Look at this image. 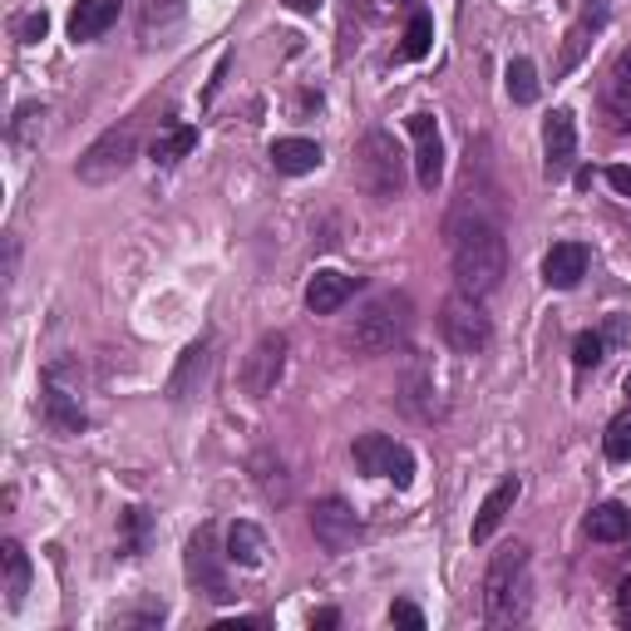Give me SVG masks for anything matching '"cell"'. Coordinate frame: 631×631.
<instances>
[{
	"label": "cell",
	"instance_id": "25",
	"mask_svg": "<svg viewBox=\"0 0 631 631\" xmlns=\"http://www.w3.org/2000/svg\"><path fill=\"white\" fill-rule=\"evenodd\" d=\"M262 557H267V533H262L257 523H232V533H227V563L237 567H262Z\"/></svg>",
	"mask_w": 631,
	"mask_h": 631
},
{
	"label": "cell",
	"instance_id": "19",
	"mask_svg": "<svg viewBox=\"0 0 631 631\" xmlns=\"http://www.w3.org/2000/svg\"><path fill=\"white\" fill-rule=\"evenodd\" d=\"M355 287H361V277H345V272H316L311 287H306L311 316H336V311L355 296Z\"/></svg>",
	"mask_w": 631,
	"mask_h": 631
},
{
	"label": "cell",
	"instance_id": "22",
	"mask_svg": "<svg viewBox=\"0 0 631 631\" xmlns=\"http://www.w3.org/2000/svg\"><path fill=\"white\" fill-rule=\"evenodd\" d=\"M118 21V0H79L75 15H70V40L89 45Z\"/></svg>",
	"mask_w": 631,
	"mask_h": 631
},
{
	"label": "cell",
	"instance_id": "27",
	"mask_svg": "<svg viewBox=\"0 0 631 631\" xmlns=\"http://www.w3.org/2000/svg\"><path fill=\"white\" fill-rule=\"evenodd\" d=\"M252 474H257L262 493H267L272 503H287V493H291V479H287V464H281L277 454H272V450H262L257 459H252Z\"/></svg>",
	"mask_w": 631,
	"mask_h": 631
},
{
	"label": "cell",
	"instance_id": "38",
	"mask_svg": "<svg viewBox=\"0 0 631 631\" xmlns=\"http://www.w3.org/2000/svg\"><path fill=\"white\" fill-rule=\"evenodd\" d=\"M607 182H611V193H617V198H631V168H621V163H617V168H607Z\"/></svg>",
	"mask_w": 631,
	"mask_h": 631
},
{
	"label": "cell",
	"instance_id": "28",
	"mask_svg": "<svg viewBox=\"0 0 631 631\" xmlns=\"http://www.w3.org/2000/svg\"><path fill=\"white\" fill-rule=\"evenodd\" d=\"M188 15V0H143V15H139V30L143 40H153V30H173V25Z\"/></svg>",
	"mask_w": 631,
	"mask_h": 631
},
{
	"label": "cell",
	"instance_id": "32",
	"mask_svg": "<svg viewBox=\"0 0 631 631\" xmlns=\"http://www.w3.org/2000/svg\"><path fill=\"white\" fill-rule=\"evenodd\" d=\"M602 450H607L611 464H627V459H631V409H621V415L607 425V439H602Z\"/></svg>",
	"mask_w": 631,
	"mask_h": 631
},
{
	"label": "cell",
	"instance_id": "37",
	"mask_svg": "<svg viewBox=\"0 0 631 631\" xmlns=\"http://www.w3.org/2000/svg\"><path fill=\"white\" fill-rule=\"evenodd\" d=\"M617 621H621V627H631V572L621 578V588H617Z\"/></svg>",
	"mask_w": 631,
	"mask_h": 631
},
{
	"label": "cell",
	"instance_id": "29",
	"mask_svg": "<svg viewBox=\"0 0 631 631\" xmlns=\"http://www.w3.org/2000/svg\"><path fill=\"white\" fill-rule=\"evenodd\" d=\"M45 134V104H21L11 118V143L15 149H35Z\"/></svg>",
	"mask_w": 631,
	"mask_h": 631
},
{
	"label": "cell",
	"instance_id": "12",
	"mask_svg": "<svg viewBox=\"0 0 631 631\" xmlns=\"http://www.w3.org/2000/svg\"><path fill=\"white\" fill-rule=\"evenodd\" d=\"M400 405L415 419H434L439 415V390H434V365L425 355H409L405 375H400Z\"/></svg>",
	"mask_w": 631,
	"mask_h": 631
},
{
	"label": "cell",
	"instance_id": "10",
	"mask_svg": "<svg viewBox=\"0 0 631 631\" xmlns=\"http://www.w3.org/2000/svg\"><path fill=\"white\" fill-rule=\"evenodd\" d=\"M311 533H316V543L326 553H351L361 543V518H355V508L345 499H321L311 508Z\"/></svg>",
	"mask_w": 631,
	"mask_h": 631
},
{
	"label": "cell",
	"instance_id": "34",
	"mask_svg": "<svg viewBox=\"0 0 631 631\" xmlns=\"http://www.w3.org/2000/svg\"><path fill=\"white\" fill-rule=\"evenodd\" d=\"M572 361H578V370H592V365H602V336L597 331H582L578 341H572Z\"/></svg>",
	"mask_w": 631,
	"mask_h": 631
},
{
	"label": "cell",
	"instance_id": "16",
	"mask_svg": "<svg viewBox=\"0 0 631 631\" xmlns=\"http://www.w3.org/2000/svg\"><path fill=\"white\" fill-rule=\"evenodd\" d=\"M602 114L617 134H631V50L617 54V65L607 70V85H602Z\"/></svg>",
	"mask_w": 631,
	"mask_h": 631
},
{
	"label": "cell",
	"instance_id": "15",
	"mask_svg": "<svg viewBox=\"0 0 631 631\" xmlns=\"http://www.w3.org/2000/svg\"><path fill=\"white\" fill-rule=\"evenodd\" d=\"M207 365H213V336L193 341L188 351L178 355V365H173V375H168V400H173V405H182V400L198 395V386L207 380Z\"/></svg>",
	"mask_w": 631,
	"mask_h": 631
},
{
	"label": "cell",
	"instance_id": "2",
	"mask_svg": "<svg viewBox=\"0 0 631 631\" xmlns=\"http://www.w3.org/2000/svg\"><path fill=\"white\" fill-rule=\"evenodd\" d=\"M528 617V547L508 543L493 553L489 572H483V621L489 627H514Z\"/></svg>",
	"mask_w": 631,
	"mask_h": 631
},
{
	"label": "cell",
	"instance_id": "33",
	"mask_svg": "<svg viewBox=\"0 0 631 631\" xmlns=\"http://www.w3.org/2000/svg\"><path fill=\"white\" fill-rule=\"evenodd\" d=\"M143 538H149V514L143 508H124V553H143Z\"/></svg>",
	"mask_w": 631,
	"mask_h": 631
},
{
	"label": "cell",
	"instance_id": "9",
	"mask_svg": "<svg viewBox=\"0 0 631 631\" xmlns=\"http://www.w3.org/2000/svg\"><path fill=\"white\" fill-rule=\"evenodd\" d=\"M281 375H287V336L281 331H267L242 361V390L252 400H267L272 390L281 386Z\"/></svg>",
	"mask_w": 631,
	"mask_h": 631
},
{
	"label": "cell",
	"instance_id": "40",
	"mask_svg": "<svg viewBox=\"0 0 631 631\" xmlns=\"http://www.w3.org/2000/svg\"><path fill=\"white\" fill-rule=\"evenodd\" d=\"M287 5H291L296 15H316V0H287Z\"/></svg>",
	"mask_w": 631,
	"mask_h": 631
},
{
	"label": "cell",
	"instance_id": "23",
	"mask_svg": "<svg viewBox=\"0 0 631 631\" xmlns=\"http://www.w3.org/2000/svg\"><path fill=\"white\" fill-rule=\"evenodd\" d=\"M588 538L592 543H627L631 538V508L627 503H597L588 514Z\"/></svg>",
	"mask_w": 631,
	"mask_h": 631
},
{
	"label": "cell",
	"instance_id": "5",
	"mask_svg": "<svg viewBox=\"0 0 631 631\" xmlns=\"http://www.w3.org/2000/svg\"><path fill=\"white\" fill-rule=\"evenodd\" d=\"M139 159V129L134 124H114L85 149V159L75 163L79 182H114L118 173H129V163Z\"/></svg>",
	"mask_w": 631,
	"mask_h": 631
},
{
	"label": "cell",
	"instance_id": "41",
	"mask_svg": "<svg viewBox=\"0 0 631 631\" xmlns=\"http://www.w3.org/2000/svg\"><path fill=\"white\" fill-rule=\"evenodd\" d=\"M627 395H631V375H627Z\"/></svg>",
	"mask_w": 631,
	"mask_h": 631
},
{
	"label": "cell",
	"instance_id": "3",
	"mask_svg": "<svg viewBox=\"0 0 631 631\" xmlns=\"http://www.w3.org/2000/svg\"><path fill=\"white\" fill-rule=\"evenodd\" d=\"M405 149L395 143V134L386 129H370L355 149V182H361V193L375 198V203H395L405 193Z\"/></svg>",
	"mask_w": 631,
	"mask_h": 631
},
{
	"label": "cell",
	"instance_id": "17",
	"mask_svg": "<svg viewBox=\"0 0 631 631\" xmlns=\"http://www.w3.org/2000/svg\"><path fill=\"white\" fill-rule=\"evenodd\" d=\"M518 493H523V483H518V474H508V479H499L489 489V499L479 503V518H474V543H489L493 533L503 528V518L514 514Z\"/></svg>",
	"mask_w": 631,
	"mask_h": 631
},
{
	"label": "cell",
	"instance_id": "30",
	"mask_svg": "<svg viewBox=\"0 0 631 631\" xmlns=\"http://www.w3.org/2000/svg\"><path fill=\"white\" fill-rule=\"evenodd\" d=\"M508 99L514 104H533L538 99V70H533V60H508Z\"/></svg>",
	"mask_w": 631,
	"mask_h": 631
},
{
	"label": "cell",
	"instance_id": "39",
	"mask_svg": "<svg viewBox=\"0 0 631 631\" xmlns=\"http://www.w3.org/2000/svg\"><path fill=\"white\" fill-rule=\"evenodd\" d=\"M336 621H341V611H336V607H321L316 617H311V627H336Z\"/></svg>",
	"mask_w": 631,
	"mask_h": 631
},
{
	"label": "cell",
	"instance_id": "7",
	"mask_svg": "<svg viewBox=\"0 0 631 631\" xmlns=\"http://www.w3.org/2000/svg\"><path fill=\"white\" fill-rule=\"evenodd\" d=\"M355 464H361V474H375V479H390L395 489H409V479H415V454L405 450V444H395L390 434H361L351 444Z\"/></svg>",
	"mask_w": 631,
	"mask_h": 631
},
{
	"label": "cell",
	"instance_id": "14",
	"mask_svg": "<svg viewBox=\"0 0 631 631\" xmlns=\"http://www.w3.org/2000/svg\"><path fill=\"white\" fill-rule=\"evenodd\" d=\"M45 419H50V429L54 434H85V425H89V415H85V405H79V390H70V386H60V375H45Z\"/></svg>",
	"mask_w": 631,
	"mask_h": 631
},
{
	"label": "cell",
	"instance_id": "36",
	"mask_svg": "<svg viewBox=\"0 0 631 631\" xmlns=\"http://www.w3.org/2000/svg\"><path fill=\"white\" fill-rule=\"evenodd\" d=\"M45 30H50V15L45 11H35V15H25L21 25H15V35H21L25 45H35V40H45Z\"/></svg>",
	"mask_w": 631,
	"mask_h": 631
},
{
	"label": "cell",
	"instance_id": "1",
	"mask_svg": "<svg viewBox=\"0 0 631 631\" xmlns=\"http://www.w3.org/2000/svg\"><path fill=\"white\" fill-rule=\"evenodd\" d=\"M450 257H454V281L469 296H489L499 291L503 272H508V247H503V227L483 198L464 193V203L450 217Z\"/></svg>",
	"mask_w": 631,
	"mask_h": 631
},
{
	"label": "cell",
	"instance_id": "18",
	"mask_svg": "<svg viewBox=\"0 0 631 631\" xmlns=\"http://www.w3.org/2000/svg\"><path fill=\"white\" fill-rule=\"evenodd\" d=\"M588 262H592V252L582 242H557L543 257V281L553 291H572L582 277H588Z\"/></svg>",
	"mask_w": 631,
	"mask_h": 631
},
{
	"label": "cell",
	"instance_id": "24",
	"mask_svg": "<svg viewBox=\"0 0 631 631\" xmlns=\"http://www.w3.org/2000/svg\"><path fill=\"white\" fill-rule=\"evenodd\" d=\"M0 563H5V602L21 607L25 592H30V553H25L15 538H5V543H0Z\"/></svg>",
	"mask_w": 631,
	"mask_h": 631
},
{
	"label": "cell",
	"instance_id": "21",
	"mask_svg": "<svg viewBox=\"0 0 631 631\" xmlns=\"http://www.w3.org/2000/svg\"><path fill=\"white\" fill-rule=\"evenodd\" d=\"M272 168L287 178H306L321 168V143L316 139H277L272 143Z\"/></svg>",
	"mask_w": 631,
	"mask_h": 631
},
{
	"label": "cell",
	"instance_id": "11",
	"mask_svg": "<svg viewBox=\"0 0 631 631\" xmlns=\"http://www.w3.org/2000/svg\"><path fill=\"white\" fill-rule=\"evenodd\" d=\"M409 139H415V178L425 193H434L444 178V139H439L434 114H409Z\"/></svg>",
	"mask_w": 631,
	"mask_h": 631
},
{
	"label": "cell",
	"instance_id": "35",
	"mask_svg": "<svg viewBox=\"0 0 631 631\" xmlns=\"http://www.w3.org/2000/svg\"><path fill=\"white\" fill-rule=\"evenodd\" d=\"M390 627H409V631H425V611L415 602H395L390 607Z\"/></svg>",
	"mask_w": 631,
	"mask_h": 631
},
{
	"label": "cell",
	"instance_id": "26",
	"mask_svg": "<svg viewBox=\"0 0 631 631\" xmlns=\"http://www.w3.org/2000/svg\"><path fill=\"white\" fill-rule=\"evenodd\" d=\"M193 149H198V129H188V124H168V129L153 139V163H159V168H173V163L188 159Z\"/></svg>",
	"mask_w": 631,
	"mask_h": 631
},
{
	"label": "cell",
	"instance_id": "6",
	"mask_svg": "<svg viewBox=\"0 0 631 631\" xmlns=\"http://www.w3.org/2000/svg\"><path fill=\"white\" fill-rule=\"evenodd\" d=\"M439 331H444V341H450L459 355H479L483 345L493 341L489 311H483L479 296H469V291H454V296L444 301V311H439Z\"/></svg>",
	"mask_w": 631,
	"mask_h": 631
},
{
	"label": "cell",
	"instance_id": "20",
	"mask_svg": "<svg viewBox=\"0 0 631 631\" xmlns=\"http://www.w3.org/2000/svg\"><path fill=\"white\" fill-rule=\"evenodd\" d=\"M602 21H607V0H592L588 11L572 21V30H567V40H563V54H557V70H578V60L588 54V45H592V35L602 30Z\"/></svg>",
	"mask_w": 631,
	"mask_h": 631
},
{
	"label": "cell",
	"instance_id": "13",
	"mask_svg": "<svg viewBox=\"0 0 631 631\" xmlns=\"http://www.w3.org/2000/svg\"><path fill=\"white\" fill-rule=\"evenodd\" d=\"M543 149H547V178H567L572 159H578V118H572V109H553L547 114Z\"/></svg>",
	"mask_w": 631,
	"mask_h": 631
},
{
	"label": "cell",
	"instance_id": "8",
	"mask_svg": "<svg viewBox=\"0 0 631 631\" xmlns=\"http://www.w3.org/2000/svg\"><path fill=\"white\" fill-rule=\"evenodd\" d=\"M223 557L217 553V528L203 523L193 533V543H188V582H193V592H203L207 602H232V588H227V572H223Z\"/></svg>",
	"mask_w": 631,
	"mask_h": 631
},
{
	"label": "cell",
	"instance_id": "4",
	"mask_svg": "<svg viewBox=\"0 0 631 631\" xmlns=\"http://www.w3.org/2000/svg\"><path fill=\"white\" fill-rule=\"evenodd\" d=\"M405 331H409V301L400 291H386V296H375L370 306L361 311V321L351 331V345L361 355H390L405 345Z\"/></svg>",
	"mask_w": 631,
	"mask_h": 631
},
{
	"label": "cell",
	"instance_id": "31",
	"mask_svg": "<svg viewBox=\"0 0 631 631\" xmlns=\"http://www.w3.org/2000/svg\"><path fill=\"white\" fill-rule=\"evenodd\" d=\"M429 45H434V21H429L425 11H415V15H409V30H405L400 54H405V60H425Z\"/></svg>",
	"mask_w": 631,
	"mask_h": 631
}]
</instances>
